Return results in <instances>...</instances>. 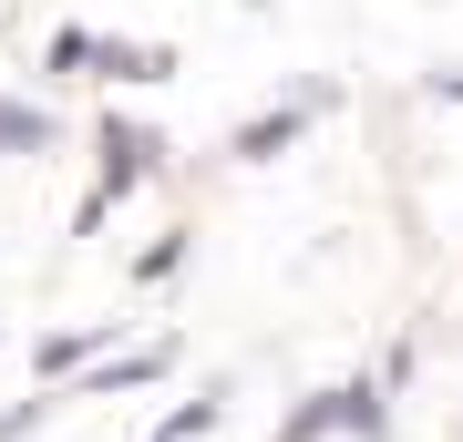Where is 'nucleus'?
<instances>
[{"label": "nucleus", "instance_id": "423d86ee", "mask_svg": "<svg viewBox=\"0 0 463 442\" xmlns=\"http://www.w3.org/2000/svg\"><path fill=\"white\" fill-rule=\"evenodd\" d=\"M330 391H340V442H392V381L381 371H350Z\"/></svg>", "mask_w": 463, "mask_h": 442}, {"label": "nucleus", "instance_id": "ddd939ff", "mask_svg": "<svg viewBox=\"0 0 463 442\" xmlns=\"http://www.w3.org/2000/svg\"><path fill=\"white\" fill-rule=\"evenodd\" d=\"M422 103H463V62H432L422 72Z\"/></svg>", "mask_w": 463, "mask_h": 442}, {"label": "nucleus", "instance_id": "9d476101", "mask_svg": "<svg viewBox=\"0 0 463 442\" xmlns=\"http://www.w3.org/2000/svg\"><path fill=\"white\" fill-rule=\"evenodd\" d=\"M216 422H227V381H206V391H196V401H175V411H165V422H155V442H206Z\"/></svg>", "mask_w": 463, "mask_h": 442}, {"label": "nucleus", "instance_id": "39448f33", "mask_svg": "<svg viewBox=\"0 0 463 442\" xmlns=\"http://www.w3.org/2000/svg\"><path fill=\"white\" fill-rule=\"evenodd\" d=\"M114 329H124V319H62V329H42V340H32V381H72Z\"/></svg>", "mask_w": 463, "mask_h": 442}, {"label": "nucleus", "instance_id": "4468645a", "mask_svg": "<svg viewBox=\"0 0 463 442\" xmlns=\"http://www.w3.org/2000/svg\"><path fill=\"white\" fill-rule=\"evenodd\" d=\"M0 340H11V329H0Z\"/></svg>", "mask_w": 463, "mask_h": 442}, {"label": "nucleus", "instance_id": "6e6552de", "mask_svg": "<svg viewBox=\"0 0 463 442\" xmlns=\"http://www.w3.org/2000/svg\"><path fill=\"white\" fill-rule=\"evenodd\" d=\"M268 442H340V391H298Z\"/></svg>", "mask_w": 463, "mask_h": 442}, {"label": "nucleus", "instance_id": "9b49d317", "mask_svg": "<svg viewBox=\"0 0 463 442\" xmlns=\"http://www.w3.org/2000/svg\"><path fill=\"white\" fill-rule=\"evenodd\" d=\"M185 258H196V227H165V237H145V247H134V288H165Z\"/></svg>", "mask_w": 463, "mask_h": 442}, {"label": "nucleus", "instance_id": "f257e3e1", "mask_svg": "<svg viewBox=\"0 0 463 442\" xmlns=\"http://www.w3.org/2000/svg\"><path fill=\"white\" fill-rule=\"evenodd\" d=\"M155 165H165V134L134 124V114H103L93 124V185H83V206H72V237H103V216H114Z\"/></svg>", "mask_w": 463, "mask_h": 442}, {"label": "nucleus", "instance_id": "0eeeda50", "mask_svg": "<svg viewBox=\"0 0 463 442\" xmlns=\"http://www.w3.org/2000/svg\"><path fill=\"white\" fill-rule=\"evenodd\" d=\"M62 145V114H52V103H21V93H0V155H52Z\"/></svg>", "mask_w": 463, "mask_h": 442}, {"label": "nucleus", "instance_id": "1a4fd4ad", "mask_svg": "<svg viewBox=\"0 0 463 442\" xmlns=\"http://www.w3.org/2000/svg\"><path fill=\"white\" fill-rule=\"evenodd\" d=\"M52 411H72V391H62V381H32L21 401H0V442H32Z\"/></svg>", "mask_w": 463, "mask_h": 442}, {"label": "nucleus", "instance_id": "f03ea898", "mask_svg": "<svg viewBox=\"0 0 463 442\" xmlns=\"http://www.w3.org/2000/svg\"><path fill=\"white\" fill-rule=\"evenodd\" d=\"M330 103H340V82H298L288 103H268V114H248V124L227 134V165H279V155L298 145V134L330 114Z\"/></svg>", "mask_w": 463, "mask_h": 442}, {"label": "nucleus", "instance_id": "7ed1b4c3", "mask_svg": "<svg viewBox=\"0 0 463 442\" xmlns=\"http://www.w3.org/2000/svg\"><path fill=\"white\" fill-rule=\"evenodd\" d=\"M165 371H175V340H145V350H114V340H103L62 391H72V401H114V391H155Z\"/></svg>", "mask_w": 463, "mask_h": 442}, {"label": "nucleus", "instance_id": "20e7f679", "mask_svg": "<svg viewBox=\"0 0 463 442\" xmlns=\"http://www.w3.org/2000/svg\"><path fill=\"white\" fill-rule=\"evenodd\" d=\"M175 42H134V32H93L83 52V82H175Z\"/></svg>", "mask_w": 463, "mask_h": 442}, {"label": "nucleus", "instance_id": "f8f14e48", "mask_svg": "<svg viewBox=\"0 0 463 442\" xmlns=\"http://www.w3.org/2000/svg\"><path fill=\"white\" fill-rule=\"evenodd\" d=\"M83 52H93V32H83V21H62V32L42 42V82H83Z\"/></svg>", "mask_w": 463, "mask_h": 442}]
</instances>
